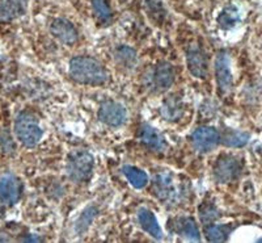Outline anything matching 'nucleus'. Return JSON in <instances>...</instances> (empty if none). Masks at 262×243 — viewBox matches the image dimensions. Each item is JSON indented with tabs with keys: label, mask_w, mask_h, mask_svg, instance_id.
Listing matches in <instances>:
<instances>
[{
	"label": "nucleus",
	"mask_w": 262,
	"mask_h": 243,
	"mask_svg": "<svg viewBox=\"0 0 262 243\" xmlns=\"http://www.w3.org/2000/svg\"><path fill=\"white\" fill-rule=\"evenodd\" d=\"M238 20H240V16H238L237 9L235 7L228 6L222 11L219 17H217V24L222 29H231L237 24Z\"/></svg>",
	"instance_id": "nucleus-22"
},
{
	"label": "nucleus",
	"mask_w": 262,
	"mask_h": 243,
	"mask_svg": "<svg viewBox=\"0 0 262 243\" xmlns=\"http://www.w3.org/2000/svg\"><path fill=\"white\" fill-rule=\"evenodd\" d=\"M15 133L18 141L27 147L36 146L43 135L38 118L30 112H21L16 117Z\"/></svg>",
	"instance_id": "nucleus-2"
},
{
	"label": "nucleus",
	"mask_w": 262,
	"mask_h": 243,
	"mask_svg": "<svg viewBox=\"0 0 262 243\" xmlns=\"http://www.w3.org/2000/svg\"><path fill=\"white\" fill-rule=\"evenodd\" d=\"M93 166L95 160L91 153L85 150H75L67 158L66 172L75 183H84L92 176Z\"/></svg>",
	"instance_id": "nucleus-3"
},
{
	"label": "nucleus",
	"mask_w": 262,
	"mask_h": 243,
	"mask_svg": "<svg viewBox=\"0 0 262 243\" xmlns=\"http://www.w3.org/2000/svg\"><path fill=\"white\" fill-rule=\"evenodd\" d=\"M29 0H0V21H12L27 11Z\"/></svg>",
	"instance_id": "nucleus-15"
},
{
	"label": "nucleus",
	"mask_w": 262,
	"mask_h": 243,
	"mask_svg": "<svg viewBox=\"0 0 262 243\" xmlns=\"http://www.w3.org/2000/svg\"><path fill=\"white\" fill-rule=\"evenodd\" d=\"M138 137H139V141L147 149L155 151V153H163L167 149V142H165L164 135L149 124H142L140 125Z\"/></svg>",
	"instance_id": "nucleus-12"
},
{
	"label": "nucleus",
	"mask_w": 262,
	"mask_h": 243,
	"mask_svg": "<svg viewBox=\"0 0 262 243\" xmlns=\"http://www.w3.org/2000/svg\"><path fill=\"white\" fill-rule=\"evenodd\" d=\"M259 90H261V92H262V79H261V82H259Z\"/></svg>",
	"instance_id": "nucleus-26"
},
{
	"label": "nucleus",
	"mask_w": 262,
	"mask_h": 243,
	"mask_svg": "<svg viewBox=\"0 0 262 243\" xmlns=\"http://www.w3.org/2000/svg\"><path fill=\"white\" fill-rule=\"evenodd\" d=\"M233 230V226L231 225H216V224H210L205 226V235L209 242H226L229 238Z\"/></svg>",
	"instance_id": "nucleus-19"
},
{
	"label": "nucleus",
	"mask_w": 262,
	"mask_h": 243,
	"mask_svg": "<svg viewBox=\"0 0 262 243\" xmlns=\"http://www.w3.org/2000/svg\"><path fill=\"white\" fill-rule=\"evenodd\" d=\"M152 191H154V195L164 202L173 201L180 197L179 189L174 186L172 175L167 174V172L156 175L154 183H152Z\"/></svg>",
	"instance_id": "nucleus-11"
},
{
	"label": "nucleus",
	"mask_w": 262,
	"mask_h": 243,
	"mask_svg": "<svg viewBox=\"0 0 262 243\" xmlns=\"http://www.w3.org/2000/svg\"><path fill=\"white\" fill-rule=\"evenodd\" d=\"M191 144L198 153L207 154L221 144V133L212 126H200L191 134Z\"/></svg>",
	"instance_id": "nucleus-6"
},
{
	"label": "nucleus",
	"mask_w": 262,
	"mask_h": 243,
	"mask_svg": "<svg viewBox=\"0 0 262 243\" xmlns=\"http://www.w3.org/2000/svg\"><path fill=\"white\" fill-rule=\"evenodd\" d=\"M138 221H139L140 228L146 231L147 234L151 235L155 239H161L163 238V230L159 225L156 216L152 213L151 210L147 208H140L138 210Z\"/></svg>",
	"instance_id": "nucleus-16"
},
{
	"label": "nucleus",
	"mask_w": 262,
	"mask_h": 243,
	"mask_svg": "<svg viewBox=\"0 0 262 243\" xmlns=\"http://www.w3.org/2000/svg\"><path fill=\"white\" fill-rule=\"evenodd\" d=\"M50 32L64 45H74L78 41V30L66 18H55L50 25Z\"/></svg>",
	"instance_id": "nucleus-13"
},
{
	"label": "nucleus",
	"mask_w": 262,
	"mask_h": 243,
	"mask_svg": "<svg viewBox=\"0 0 262 243\" xmlns=\"http://www.w3.org/2000/svg\"><path fill=\"white\" fill-rule=\"evenodd\" d=\"M249 141V134L238 130H226L223 137L221 135V142L228 147H243Z\"/></svg>",
	"instance_id": "nucleus-21"
},
{
	"label": "nucleus",
	"mask_w": 262,
	"mask_h": 243,
	"mask_svg": "<svg viewBox=\"0 0 262 243\" xmlns=\"http://www.w3.org/2000/svg\"><path fill=\"white\" fill-rule=\"evenodd\" d=\"M23 195V183L13 174H7L0 179V201L6 207H12Z\"/></svg>",
	"instance_id": "nucleus-10"
},
{
	"label": "nucleus",
	"mask_w": 262,
	"mask_h": 243,
	"mask_svg": "<svg viewBox=\"0 0 262 243\" xmlns=\"http://www.w3.org/2000/svg\"><path fill=\"white\" fill-rule=\"evenodd\" d=\"M174 82V69L170 63L160 62L149 74L148 87L155 92L169 90Z\"/></svg>",
	"instance_id": "nucleus-9"
},
{
	"label": "nucleus",
	"mask_w": 262,
	"mask_h": 243,
	"mask_svg": "<svg viewBox=\"0 0 262 243\" xmlns=\"http://www.w3.org/2000/svg\"><path fill=\"white\" fill-rule=\"evenodd\" d=\"M242 162L236 156L224 154V155L219 156L215 162L214 168H212V175H214V179L217 183L227 184L236 180L242 174Z\"/></svg>",
	"instance_id": "nucleus-4"
},
{
	"label": "nucleus",
	"mask_w": 262,
	"mask_h": 243,
	"mask_svg": "<svg viewBox=\"0 0 262 243\" xmlns=\"http://www.w3.org/2000/svg\"><path fill=\"white\" fill-rule=\"evenodd\" d=\"M186 65L193 76L205 79L209 74V59L201 45L191 44L186 50Z\"/></svg>",
	"instance_id": "nucleus-7"
},
{
	"label": "nucleus",
	"mask_w": 262,
	"mask_h": 243,
	"mask_svg": "<svg viewBox=\"0 0 262 243\" xmlns=\"http://www.w3.org/2000/svg\"><path fill=\"white\" fill-rule=\"evenodd\" d=\"M70 76L86 86H102L109 80V72L101 62L92 57H75L70 62Z\"/></svg>",
	"instance_id": "nucleus-1"
},
{
	"label": "nucleus",
	"mask_w": 262,
	"mask_h": 243,
	"mask_svg": "<svg viewBox=\"0 0 262 243\" xmlns=\"http://www.w3.org/2000/svg\"><path fill=\"white\" fill-rule=\"evenodd\" d=\"M200 217L203 225L207 226L219 218V212L212 202H205L200 207Z\"/></svg>",
	"instance_id": "nucleus-24"
},
{
	"label": "nucleus",
	"mask_w": 262,
	"mask_h": 243,
	"mask_svg": "<svg viewBox=\"0 0 262 243\" xmlns=\"http://www.w3.org/2000/svg\"><path fill=\"white\" fill-rule=\"evenodd\" d=\"M98 118L105 125L112 126V128H118V126L123 125L127 120V111H126L122 104L107 100V102H104L100 105Z\"/></svg>",
	"instance_id": "nucleus-8"
},
{
	"label": "nucleus",
	"mask_w": 262,
	"mask_h": 243,
	"mask_svg": "<svg viewBox=\"0 0 262 243\" xmlns=\"http://www.w3.org/2000/svg\"><path fill=\"white\" fill-rule=\"evenodd\" d=\"M184 113V104L182 99L177 95L167 97V100L161 105V116L167 121H177L182 117Z\"/></svg>",
	"instance_id": "nucleus-17"
},
{
	"label": "nucleus",
	"mask_w": 262,
	"mask_h": 243,
	"mask_svg": "<svg viewBox=\"0 0 262 243\" xmlns=\"http://www.w3.org/2000/svg\"><path fill=\"white\" fill-rule=\"evenodd\" d=\"M92 8L96 17L102 24L112 23V9L106 0H92Z\"/></svg>",
	"instance_id": "nucleus-23"
},
{
	"label": "nucleus",
	"mask_w": 262,
	"mask_h": 243,
	"mask_svg": "<svg viewBox=\"0 0 262 243\" xmlns=\"http://www.w3.org/2000/svg\"><path fill=\"white\" fill-rule=\"evenodd\" d=\"M122 172L128 183L134 188L142 189L148 184V175L140 168L134 167V166H123Z\"/></svg>",
	"instance_id": "nucleus-20"
},
{
	"label": "nucleus",
	"mask_w": 262,
	"mask_h": 243,
	"mask_svg": "<svg viewBox=\"0 0 262 243\" xmlns=\"http://www.w3.org/2000/svg\"><path fill=\"white\" fill-rule=\"evenodd\" d=\"M169 225L173 231H176L177 234L186 239L194 240V242H198L201 239L200 228L191 217H179L176 219H172Z\"/></svg>",
	"instance_id": "nucleus-14"
},
{
	"label": "nucleus",
	"mask_w": 262,
	"mask_h": 243,
	"mask_svg": "<svg viewBox=\"0 0 262 243\" xmlns=\"http://www.w3.org/2000/svg\"><path fill=\"white\" fill-rule=\"evenodd\" d=\"M96 214H97V210H96V208H93V207L86 208L83 213H81V216L79 217L78 224H76V231H78V233H80V234H83L84 231L90 228L91 224L93 222V219H95Z\"/></svg>",
	"instance_id": "nucleus-25"
},
{
	"label": "nucleus",
	"mask_w": 262,
	"mask_h": 243,
	"mask_svg": "<svg viewBox=\"0 0 262 243\" xmlns=\"http://www.w3.org/2000/svg\"><path fill=\"white\" fill-rule=\"evenodd\" d=\"M114 58L123 69L133 70L138 63L137 51L131 49L130 46L121 45L114 50Z\"/></svg>",
	"instance_id": "nucleus-18"
},
{
	"label": "nucleus",
	"mask_w": 262,
	"mask_h": 243,
	"mask_svg": "<svg viewBox=\"0 0 262 243\" xmlns=\"http://www.w3.org/2000/svg\"><path fill=\"white\" fill-rule=\"evenodd\" d=\"M215 76L221 95H227L233 87V75L231 70V58L226 50L219 51L215 59Z\"/></svg>",
	"instance_id": "nucleus-5"
}]
</instances>
